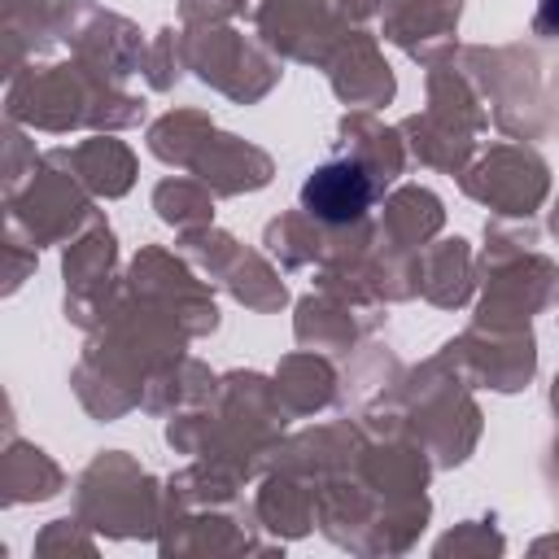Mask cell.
<instances>
[{"label": "cell", "mask_w": 559, "mask_h": 559, "mask_svg": "<svg viewBox=\"0 0 559 559\" xmlns=\"http://www.w3.org/2000/svg\"><path fill=\"white\" fill-rule=\"evenodd\" d=\"M371 197H376V183H371L367 166H358V162H328L301 188V205L310 214H319L323 223H354V218H362Z\"/></svg>", "instance_id": "obj_1"}]
</instances>
